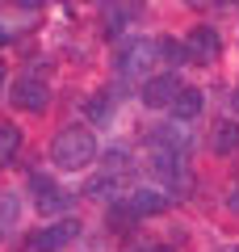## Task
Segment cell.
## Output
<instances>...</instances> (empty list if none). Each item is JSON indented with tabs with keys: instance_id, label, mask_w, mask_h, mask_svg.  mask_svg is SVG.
I'll list each match as a JSON object with an SVG mask.
<instances>
[{
	"instance_id": "cell-19",
	"label": "cell",
	"mask_w": 239,
	"mask_h": 252,
	"mask_svg": "<svg viewBox=\"0 0 239 252\" xmlns=\"http://www.w3.org/2000/svg\"><path fill=\"white\" fill-rule=\"evenodd\" d=\"M17 4H21V9H30V13H34V9H42L46 0H17Z\"/></svg>"
},
{
	"instance_id": "cell-9",
	"label": "cell",
	"mask_w": 239,
	"mask_h": 252,
	"mask_svg": "<svg viewBox=\"0 0 239 252\" xmlns=\"http://www.w3.org/2000/svg\"><path fill=\"white\" fill-rule=\"evenodd\" d=\"M185 42H189L193 63H214V59L222 55V38L214 34V26H193V34H189Z\"/></svg>"
},
{
	"instance_id": "cell-2",
	"label": "cell",
	"mask_w": 239,
	"mask_h": 252,
	"mask_svg": "<svg viewBox=\"0 0 239 252\" xmlns=\"http://www.w3.org/2000/svg\"><path fill=\"white\" fill-rule=\"evenodd\" d=\"M9 105L21 109V114H46V105H51V84L42 80L38 72H21L9 80Z\"/></svg>"
},
{
	"instance_id": "cell-7",
	"label": "cell",
	"mask_w": 239,
	"mask_h": 252,
	"mask_svg": "<svg viewBox=\"0 0 239 252\" xmlns=\"http://www.w3.org/2000/svg\"><path fill=\"white\" fill-rule=\"evenodd\" d=\"M159 46L151 42V38H130V46H122L118 51V72L122 76H147L151 63H155Z\"/></svg>"
},
{
	"instance_id": "cell-16",
	"label": "cell",
	"mask_w": 239,
	"mask_h": 252,
	"mask_svg": "<svg viewBox=\"0 0 239 252\" xmlns=\"http://www.w3.org/2000/svg\"><path fill=\"white\" fill-rule=\"evenodd\" d=\"M17 219H21V198L17 193H0V235L9 227H17Z\"/></svg>"
},
{
	"instance_id": "cell-17",
	"label": "cell",
	"mask_w": 239,
	"mask_h": 252,
	"mask_svg": "<svg viewBox=\"0 0 239 252\" xmlns=\"http://www.w3.org/2000/svg\"><path fill=\"white\" fill-rule=\"evenodd\" d=\"M84 114H89L92 122H105V118H109V97H105V93L89 97V101H84Z\"/></svg>"
},
{
	"instance_id": "cell-4",
	"label": "cell",
	"mask_w": 239,
	"mask_h": 252,
	"mask_svg": "<svg viewBox=\"0 0 239 252\" xmlns=\"http://www.w3.org/2000/svg\"><path fill=\"white\" fill-rule=\"evenodd\" d=\"M76 235H80V219L63 215V219H55L51 227H42V231L30 235V240H26V252H63Z\"/></svg>"
},
{
	"instance_id": "cell-1",
	"label": "cell",
	"mask_w": 239,
	"mask_h": 252,
	"mask_svg": "<svg viewBox=\"0 0 239 252\" xmlns=\"http://www.w3.org/2000/svg\"><path fill=\"white\" fill-rule=\"evenodd\" d=\"M97 160V135L84 130V126H71V130H59L51 143V164L59 172H84Z\"/></svg>"
},
{
	"instance_id": "cell-11",
	"label": "cell",
	"mask_w": 239,
	"mask_h": 252,
	"mask_svg": "<svg viewBox=\"0 0 239 252\" xmlns=\"http://www.w3.org/2000/svg\"><path fill=\"white\" fill-rule=\"evenodd\" d=\"M118 189H126V177L122 172H97V177L89 181V193L92 202H118Z\"/></svg>"
},
{
	"instance_id": "cell-15",
	"label": "cell",
	"mask_w": 239,
	"mask_h": 252,
	"mask_svg": "<svg viewBox=\"0 0 239 252\" xmlns=\"http://www.w3.org/2000/svg\"><path fill=\"white\" fill-rule=\"evenodd\" d=\"M155 46H159V59L168 63V67H185V63H193V55H189V42H180V38H172V34L155 38Z\"/></svg>"
},
{
	"instance_id": "cell-8",
	"label": "cell",
	"mask_w": 239,
	"mask_h": 252,
	"mask_svg": "<svg viewBox=\"0 0 239 252\" xmlns=\"http://www.w3.org/2000/svg\"><path fill=\"white\" fill-rule=\"evenodd\" d=\"M126 202H130V210H134L139 219L164 215V210L172 206V198L164 193V189H155V185H139V189H130V193H126Z\"/></svg>"
},
{
	"instance_id": "cell-18",
	"label": "cell",
	"mask_w": 239,
	"mask_h": 252,
	"mask_svg": "<svg viewBox=\"0 0 239 252\" xmlns=\"http://www.w3.org/2000/svg\"><path fill=\"white\" fill-rule=\"evenodd\" d=\"M227 210H231V215H239V185L227 193Z\"/></svg>"
},
{
	"instance_id": "cell-3",
	"label": "cell",
	"mask_w": 239,
	"mask_h": 252,
	"mask_svg": "<svg viewBox=\"0 0 239 252\" xmlns=\"http://www.w3.org/2000/svg\"><path fill=\"white\" fill-rule=\"evenodd\" d=\"M26 189L34 193V210H38V215H46V219H63L71 210V193L55 185L51 172H30Z\"/></svg>"
},
{
	"instance_id": "cell-22",
	"label": "cell",
	"mask_w": 239,
	"mask_h": 252,
	"mask_svg": "<svg viewBox=\"0 0 239 252\" xmlns=\"http://www.w3.org/2000/svg\"><path fill=\"white\" fill-rule=\"evenodd\" d=\"M231 109H235V114H239V89L231 93Z\"/></svg>"
},
{
	"instance_id": "cell-10",
	"label": "cell",
	"mask_w": 239,
	"mask_h": 252,
	"mask_svg": "<svg viewBox=\"0 0 239 252\" xmlns=\"http://www.w3.org/2000/svg\"><path fill=\"white\" fill-rule=\"evenodd\" d=\"M210 152L214 156H235L239 152V122H235V118H218V122H214Z\"/></svg>"
},
{
	"instance_id": "cell-6",
	"label": "cell",
	"mask_w": 239,
	"mask_h": 252,
	"mask_svg": "<svg viewBox=\"0 0 239 252\" xmlns=\"http://www.w3.org/2000/svg\"><path fill=\"white\" fill-rule=\"evenodd\" d=\"M180 76L177 72H155V76H147L143 80V93H139V101L147 109H172V101L180 97Z\"/></svg>"
},
{
	"instance_id": "cell-21",
	"label": "cell",
	"mask_w": 239,
	"mask_h": 252,
	"mask_svg": "<svg viewBox=\"0 0 239 252\" xmlns=\"http://www.w3.org/2000/svg\"><path fill=\"white\" fill-rule=\"evenodd\" d=\"M147 252H177V248H172V244H151Z\"/></svg>"
},
{
	"instance_id": "cell-5",
	"label": "cell",
	"mask_w": 239,
	"mask_h": 252,
	"mask_svg": "<svg viewBox=\"0 0 239 252\" xmlns=\"http://www.w3.org/2000/svg\"><path fill=\"white\" fill-rule=\"evenodd\" d=\"M151 172L164 181V189L172 185H185L189 181V168H185V152L180 147H164V143H151Z\"/></svg>"
},
{
	"instance_id": "cell-14",
	"label": "cell",
	"mask_w": 239,
	"mask_h": 252,
	"mask_svg": "<svg viewBox=\"0 0 239 252\" xmlns=\"http://www.w3.org/2000/svg\"><path fill=\"white\" fill-rule=\"evenodd\" d=\"M21 152V126L9 122V118H0V168H9Z\"/></svg>"
},
{
	"instance_id": "cell-23",
	"label": "cell",
	"mask_w": 239,
	"mask_h": 252,
	"mask_svg": "<svg viewBox=\"0 0 239 252\" xmlns=\"http://www.w3.org/2000/svg\"><path fill=\"white\" fill-rule=\"evenodd\" d=\"M0 46H9V30L4 26H0Z\"/></svg>"
},
{
	"instance_id": "cell-12",
	"label": "cell",
	"mask_w": 239,
	"mask_h": 252,
	"mask_svg": "<svg viewBox=\"0 0 239 252\" xmlns=\"http://www.w3.org/2000/svg\"><path fill=\"white\" fill-rule=\"evenodd\" d=\"M206 109V93L193 89V84H185L180 89V97L172 101V114H177V122H197V114Z\"/></svg>"
},
{
	"instance_id": "cell-20",
	"label": "cell",
	"mask_w": 239,
	"mask_h": 252,
	"mask_svg": "<svg viewBox=\"0 0 239 252\" xmlns=\"http://www.w3.org/2000/svg\"><path fill=\"white\" fill-rule=\"evenodd\" d=\"M9 93V76H4V63H0V97Z\"/></svg>"
},
{
	"instance_id": "cell-13",
	"label": "cell",
	"mask_w": 239,
	"mask_h": 252,
	"mask_svg": "<svg viewBox=\"0 0 239 252\" xmlns=\"http://www.w3.org/2000/svg\"><path fill=\"white\" fill-rule=\"evenodd\" d=\"M126 26H130V4L105 0V4H101V30H105V38H118Z\"/></svg>"
},
{
	"instance_id": "cell-24",
	"label": "cell",
	"mask_w": 239,
	"mask_h": 252,
	"mask_svg": "<svg viewBox=\"0 0 239 252\" xmlns=\"http://www.w3.org/2000/svg\"><path fill=\"white\" fill-rule=\"evenodd\" d=\"M227 4H239V0H227Z\"/></svg>"
}]
</instances>
